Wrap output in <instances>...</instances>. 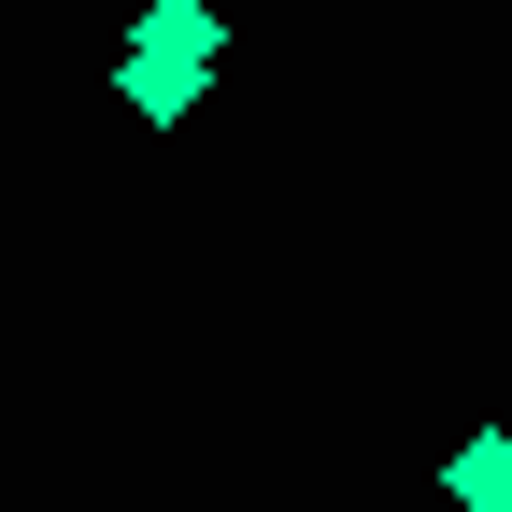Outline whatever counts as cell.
I'll return each mask as SVG.
<instances>
[{
    "instance_id": "1",
    "label": "cell",
    "mask_w": 512,
    "mask_h": 512,
    "mask_svg": "<svg viewBox=\"0 0 512 512\" xmlns=\"http://www.w3.org/2000/svg\"><path fill=\"white\" fill-rule=\"evenodd\" d=\"M128 43H143V57H171V72H200V86H214V57H228V15H214V0H143V29H128Z\"/></svg>"
},
{
    "instance_id": "3",
    "label": "cell",
    "mask_w": 512,
    "mask_h": 512,
    "mask_svg": "<svg viewBox=\"0 0 512 512\" xmlns=\"http://www.w3.org/2000/svg\"><path fill=\"white\" fill-rule=\"evenodd\" d=\"M114 100L143 114V128H185V114H200V72H171V57H143V43H128V57H114Z\"/></svg>"
},
{
    "instance_id": "2",
    "label": "cell",
    "mask_w": 512,
    "mask_h": 512,
    "mask_svg": "<svg viewBox=\"0 0 512 512\" xmlns=\"http://www.w3.org/2000/svg\"><path fill=\"white\" fill-rule=\"evenodd\" d=\"M441 498L456 512H512V427H470L456 456H441Z\"/></svg>"
}]
</instances>
